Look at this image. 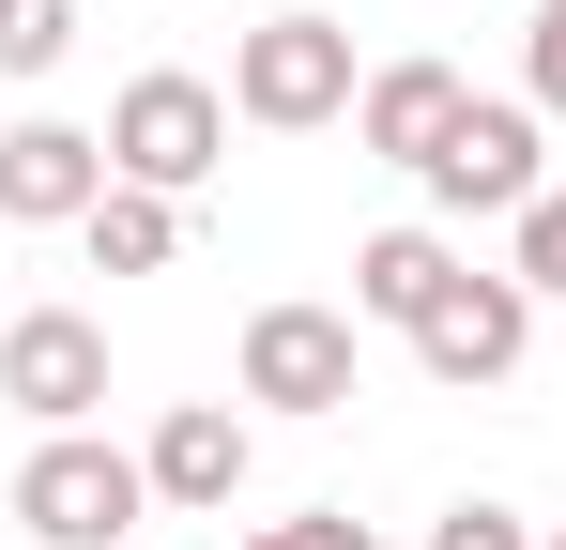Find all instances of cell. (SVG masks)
I'll return each mask as SVG.
<instances>
[{"label":"cell","instance_id":"1","mask_svg":"<svg viewBox=\"0 0 566 550\" xmlns=\"http://www.w3.org/2000/svg\"><path fill=\"white\" fill-rule=\"evenodd\" d=\"M353 92H368L353 31H337V15H306V0H276L261 31H230V123H276V138H306V123H337Z\"/></svg>","mask_w":566,"mask_h":550},{"label":"cell","instance_id":"2","mask_svg":"<svg viewBox=\"0 0 566 550\" xmlns=\"http://www.w3.org/2000/svg\"><path fill=\"white\" fill-rule=\"evenodd\" d=\"M15 520L46 550H123L138 520H154V458L93 444V429H46V444L15 458Z\"/></svg>","mask_w":566,"mask_h":550},{"label":"cell","instance_id":"3","mask_svg":"<svg viewBox=\"0 0 566 550\" xmlns=\"http://www.w3.org/2000/svg\"><path fill=\"white\" fill-rule=\"evenodd\" d=\"M107 169L154 183V199H199V183L230 169V92H214V77H123V107H107Z\"/></svg>","mask_w":566,"mask_h":550},{"label":"cell","instance_id":"4","mask_svg":"<svg viewBox=\"0 0 566 550\" xmlns=\"http://www.w3.org/2000/svg\"><path fill=\"white\" fill-rule=\"evenodd\" d=\"M0 398H15L31 429H93V413H107V321L15 306V321H0Z\"/></svg>","mask_w":566,"mask_h":550},{"label":"cell","instance_id":"5","mask_svg":"<svg viewBox=\"0 0 566 550\" xmlns=\"http://www.w3.org/2000/svg\"><path fill=\"white\" fill-rule=\"evenodd\" d=\"M413 183H429L444 214H521V199H536V107H521V92H460V123L429 138Z\"/></svg>","mask_w":566,"mask_h":550},{"label":"cell","instance_id":"6","mask_svg":"<svg viewBox=\"0 0 566 550\" xmlns=\"http://www.w3.org/2000/svg\"><path fill=\"white\" fill-rule=\"evenodd\" d=\"M245 398L261 413H353V306H261L245 321Z\"/></svg>","mask_w":566,"mask_h":550},{"label":"cell","instance_id":"7","mask_svg":"<svg viewBox=\"0 0 566 550\" xmlns=\"http://www.w3.org/2000/svg\"><path fill=\"white\" fill-rule=\"evenodd\" d=\"M536 352V290H521V275H444V306H429V321H413V367H429V382H505V367Z\"/></svg>","mask_w":566,"mask_h":550},{"label":"cell","instance_id":"8","mask_svg":"<svg viewBox=\"0 0 566 550\" xmlns=\"http://www.w3.org/2000/svg\"><path fill=\"white\" fill-rule=\"evenodd\" d=\"M107 183L123 169H107L93 123H0V214H15V230H77Z\"/></svg>","mask_w":566,"mask_h":550},{"label":"cell","instance_id":"9","mask_svg":"<svg viewBox=\"0 0 566 550\" xmlns=\"http://www.w3.org/2000/svg\"><path fill=\"white\" fill-rule=\"evenodd\" d=\"M154 505H185V520H230V489H245V413H230V398H185V413H169V429H154Z\"/></svg>","mask_w":566,"mask_h":550},{"label":"cell","instance_id":"10","mask_svg":"<svg viewBox=\"0 0 566 550\" xmlns=\"http://www.w3.org/2000/svg\"><path fill=\"white\" fill-rule=\"evenodd\" d=\"M444 123H460V62H382L353 92V154H382V169H429Z\"/></svg>","mask_w":566,"mask_h":550},{"label":"cell","instance_id":"11","mask_svg":"<svg viewBox=\"0 0 566 550\" xmlns=\"http://www.w3.org/2000/svg\"><path fill=\"white\" fill-rule=\"evenodd\" d=\"M444 275H460L444 230H368V245H353V321H398V337H413V321L444 306Z\"/></svg>","mask_w":566,"mask_h":550},{"label":"cell","instance_id":"12","mask_svg":"<svg viewBox=\"0 0 566 550\" xmlns=\"http://www.w3.org/2000/svg\"><path fill=\"white\" fill-rule=\"evenodd\" d=\"M77 245H93V275H169V261H185V199H154V183H107L93 214H77Z\"/></svg>","mask_w":566,"mask_h":550},{"label":"cell","instance_id":"13","mask_svg":"<svg viewBox=\"0 0 566 550\" xmlns=\"http://www.w3.org/2000/svg\"><path fill=\"white\" fill-rule=\"evenodd\" d=\"M77 46V0H0V77H62Z\"/></svg>","mask_w":566,"mask_h":550},{"label":"cell","instance_id":"14","mask_svg":"<svg viewBox=\"0 0 566 550\" xmlns=\"http://www.w3.org/2000/svg\"><path fill=\"white\" fill-rule=\"evenodd\" d=\"M505 230H521V245H505V275H521V290H566V183H536Z\"/></svg>","mask_w":566,"mask_h":550},{"label":"cell","instance_id":"15","mask_svg":"<svg viewBox=\"0 0 566 550\" xmlns=\"http://www.w3.org/2000/svg\"><path fill=\"white\" fill-rule=\"evenodd\" d=\"M521 107L566 123V0H536V31H521Z\"/></svg>","mask_w":566,"mask_h":550},{"label":"cell","instance_id":"16","mask_svg":"<svg viewBox=\"0 0 566 550\" xmlns=\"http://www.w3.org/2000/svg\"><path fill=\"white\" fill-rule=\"evenodd\" d=\"M429 550H536V520H521V505H444Z\"/></svg>","mask_w":566,"mask_h":550},{"label":"cell","instance_id":"17","mask_svg":"<svg viewBox=\"0 0 566 550\" xmlns=\"http://www.w3.org/2000/svg\"><path fill=\"white\" fill-rule=\"evenodd\" d=\"M306 550H382V536L353 520V505H322V520H306Z\"/></svg>","mask_w":566,"mask_h":550},{"label":"cell","instance_id":"18","mask_svg":"<svg viewBox=\"0 0 566 550\" xmlns=\"http://www.w3.org/2000/svg\"><path fill=\"white\" fill-rule=\"evenodd\" d=\"M245 550H306V520H276V536H245Z\"/></svg>","mask_w":566,"mask_h":550},{"label":"cell","instance_id":"19","mask_svg":"<svg viewBox=\"0 0 566 550\" xmlns=\"http://www.w3.org/2000/svg\"><path fill=\"white\" fill-rule=\"evenodd\" d=\"M536 550H566V536H536Z\"/></svg>","mask_w":566,"mask_h":550}]
</instances>
